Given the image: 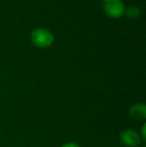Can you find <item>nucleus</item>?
<instances>
[{
    "mask_svg": "<svg viewBox=\"0 0 146 147\" xmlns=\"http://www.w3.org/2000/svg\"><path fill=\"white\" fill-rule=\"evenodd\" d=\"M30 40L39 48H47L51 46L54 41V35L49 29L46 28H37L30 34Z\"/></svg>",
    "mask_w": 146,
    "mask_h": 147,
    "instance_id": "1",
    "label": "nucleus"
},
{
    "mask_svg": "<svg viewBox=\"0 0 146 147\" xmlns=\"http://www.w3.org/2000/svg\"><path fill=\"white\" fill-rule=\"evenodd\" d=\"M102 8L107 16L111 18H119L124 14L125 7L121 0H103Z\"/></svg>",
    "mask_w": 146,
    "mask_h": 147,
    "instance_id": "2",
    "label": "nucleus"
},
{
    "mask_svg": "<svg viewBox=\"0 0 146 147\" xmlns=\"http://www.w3.org/2000/svg\"><path fill=\"white\" fill-rule=\"evenodd\" d=\"M119 138L121 143L124 144L126 147H139L142 142L138 132L129 128L123 130L119 135Z\"/></svg>",
    "mask_w": 146,
    "mask_h": 147,
    "instance_id": "3",
    "label": "nucleus"
},
{
    "mask_svg": "<svg viewBox=\"0 0 146 147\" xmlns=\"http://www.w3.org/2000/svg\"><path fill=\"white\" fill-rule=\"evenodd\" d=\"M129 116L134 120L143 121L146 118V105L144 103H134L129 108Z\"/></svg>",
    "mask_w": 146,
    "mask_h": 147,
    "instance_id": "4",
    "label": "nucleus"
},
{
    "mask_svg": "<svg viewBox=\"0 0 146 147\" xmlns=\"http://www.w3.org/2000/svg\"><path fill=\"white\" fill-rule=\"evenodd\" d=\"M124 13L130 19H136V18H138L141 15L140 9L138 7H136V6H129L127 9H125Z\"/></svg>",
    "mask_w": 146,
    "mask_h": 147,
    "instance_id": "5",
    "label": "nucleus"
},
{
    "mask_svg": "<svg viewBox=\"0 0 146 147\" xmlns=\"http://www.w3.org/2000/svg\"><path fill=\"white\" fill-rule=\"evenodd\" d=\"M145 131H146V124L145 123H143L142 124V127H141V130H140V137H141V139H142V141H146V133H145Z\"/></svg>",
    "mask_w": 146,
    "mask_h": 147,
    "instance_id": "6",
    "label": "nucleus"
},
{
    "mask_svg": "<svg viewBox=\"0 0 146 147\" xmlns=\"http://www.w3.org/2000/svg\"><path fill=\"white\" fill-rule=\"evenodd\" d=\"M60 147H81L78 143L76 142H66V143L62 144Z\"/></svg>",
    "mask_w": 146,
    "mask_h": 147,
    "instance_id": "7",
    "label": "nucleus"
}]
</instances>
